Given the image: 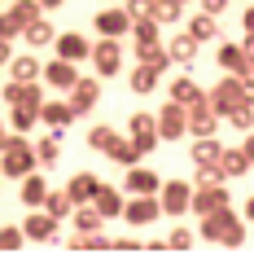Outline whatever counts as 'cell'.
Masks as SVG:
<instances>
[{"instance_id": "1", "label": "cell", "mask_w": 254, "mask_h": 259, "mask_svg": "<svg viewBox=\"0 0 254 259\" xmlns=\"http://www.w3.org/2000/svg\"><path fill=\"white\" fill-rule=\"evenodd\" d=\"M0 171L9 180H22L27 171H35V150H31L27 132H5V141H0Z\"/></svg>"}, {"instance_id": "2", "label": "cell", "mask_w": 254, "mask_h": 259, "mask_svg": "<svg viewBox=\"0 0 254 259\" xmlns=\"http://www.w3.org/2000/svg\"><path fill=\"white\" fill-rule=\"evenodd\" d=\"M206 101H211V106H215V114L224 119L228 110H237L241 101H250V83H245V79H237V75H228V79H219V83L211 88V93H206Z\"/></svg>"}, {"instance_id": "3", "label": "cell", "mask_w": 254, "mask_h": 259, "mask_svg": "<svg viewBox=\"0 0 254 259\" xmlns=\"http://www.w3.org/2000/svg\"><path fill=\"white\" fill-rule=\"evenodd\" d=\"M88 57H92V66H96L101 79H114V75L123 70V44L114 40V35H101V44H92Z\"/></svg>"}, {"instance_id": "4", "label": "cell", "mask_w": 254, "mask_h": 259, "mask_svg": "<svg viewBox=\"0 0 254 259\" xmlns=\"http://www.w3.org/2000/svg\"><path fill=\"white\" fill-rule=\"evenodd\" d=\"M219 66L228 70V75H237V79H245L250 83L254 79V62H250V49L245 44H232V40H219Z\"/></svg>"}, {"instance_id": "5", "label": "cell", "mask_w": 254, "mask_h": 259, "mask_svg": "<svg viewBox=\"0 0 254 259\" xmlns=\"http://www.w3.org/2000/svg\"><path fill=\"white\" fill-rule=\"evenodd\" d=\"M132 229H145V224H154V220L162 215V206H158V198L154 193H132V202L123 198V211H119Z\"/></svg>"}, {"instance_id": "6", "label": "cell", "mask_w": 254, "mask_h": 259, "mask_svg": "<svg viewBox=\"0 0 254 259\" xmlns=\"http://www.w3.org/2000/svg\"><path fill=\"white\" fill-rule=\"evenodd\" d=\"M158 206H162V215H184L188 211V198H193V185L188 180H167V185H158Z\"/></svg>"}, {"instance_id": "7", "label": "cell", "mask_w": 254, "mask_h": 259, "mask_svg": "<svg viewBox=\"0 0 254 259\" xmlns=\"http://www.w3.org/2000/svg\"><path fill=\"white\" fill-rule=\"evenodd\" d=\"M66 93H70V97H66L70 114H75V119H83V114H92L96 101H101V83H96V79H75Z\"/></svg>"}, {"instance_id": "8", "label": "cell", "mask_w": 254, "mask_h": 259, "mask_svg": "<svg viewBox=\"0 0 254 259\" xmlns=\"http://www.w3.org/2000/svg\"><path fill=\"white\" fill-rule=\"evenodd\" d=\"M127 141L136 145V154L145 158V154H154V145H158V127H154V114H132L127 119Z\"/></svg>"}, {"instance_id": "9", "label": "cell", "mask_w": 254, "mask_h": 259, "mask_svg": "<svg viewBox=\"0 0 254 259\" xmlns=\"http://www.w3.org/2000/svg\"><path fill=\"white\" fill-rule=\"evenodd\" d=\"M22 237L27 242H53L57 237V220L44 211V206H31V215L22 220Z\"/></svg>"}, {"instance_id": "10", "label": "cell", "mask_w": 254, "mask_h": 259, "mask_svg": "<svg viewBox=\"0 0 254 259\" xmlns=\"http://www.w3.org/2000/svg\"><path fill=\"white\" fill-rule=\"evenodd\" d=\"M154 127H158V141H180L184 137V106L167 101V106L154 114Z\"/></svg>"}, {"instance_id": "11", "label": "cell", "mask_w": 254, "mask_h": 259, "mask_svg": "<svg viewBox=\"0 0 254 259\" xmlns=\"http://www.w3.org/2000/svg\"><path fill=\"white\" fill-rule=\"evenodd\" d=\"M250 163H254V154L245 150V145H237V150H219L215 171H219L224 180H237V176H245V171H250Z\"/></svg>"}, {"instance_id": "12", "label": "cell", "mask_w": 254, "mask_h": 259, "mask_svg": "<svg viewBox=\"0 0 254 259\" xmlns=\"http://www.w3.org/2000/svg\"><path fill=\"white\" fill-rule=\"evenodd\" d=\"M5 106H27V110H35V114H40V106H44V88L35 79L31 83H5Z\"/></svg>"}, {"instance_id": "13", "label": "cell", "mask_w": 254, "mask_h": 259, "mask_svg": "<svg viewBox=\"0 0 254 259\" xmlns=\"http://www.w3.org/2000/svg\"><path fill=\"white\" fill-rule=\"evenodd\" d=\"M215 206H228V189H224V180H219V185H193V198H188V211H197V215H206V211H215Z\"/></svg>"}, {"instance_id": "14", "label": "cell", "mask_w": 254, "mask_h": 259, "mask_svg": "<svg viewBox=\"0 0 254 259\" xmlns=\"http://www.w3.org/2000/svg\"><path fill=\"white\" fill-rule=\"evenodd\" d=\"M40 79L48 83V88H62V93H66L70 83L79 79V70H75V62H66V57H53L48 66H40Z\"/></svg>"}, {"instance_id": "15", "label": "cell", "mask_w": 254, "mask_h": 259, "mask_svg": "<svg viewBox=\"0 0 254 259\" xmlns=\"http://www.w3.org/2000/svg\"><path fill=\"white\" fill-rule=\"evenodd\" d=\"M53 49H57V57H66V62H83L92 44L83 40L79 31H62V35H53Z\"/></svg>"}, {"instance_id": "16", "label": "cell", "mask_w": 254, "mask_h": 259, "mask_svg": "<svg viewBox=\"0 0 254 259\" xmlns=\"http://www.w3.org/2000/svg\"><path fill=\"white\" fill-rule=\"evenodd\" d=\"M127 27H132V18L123 14V9H114V5L96 14V31H101V35H114V40H123V35H127Z\"/></svg>"}, {"instance_id": "17", "label": "cell", "mask_w": 254, "mask_h": 259, "mask_svg": "<svg viewBox=\"0 0 254 259\" xmlns=\"http://www.w3.org/2000/svg\"><path fill=\"white\" fill-rule=\"evenodd\" d=\"M158 185H162V180H158V171H149V167H127V180H123V189H127V193H158Z\"/></svg>"}, {"instance_id": "18", "label": "cell", "mask_w": 254, "mask_h": 259, "mask_svg": "<svg viewBox=\"0 0 254 259\" xmlns=\"http://www.w3.org/2000/svg\"><path fill=\"white\" fill-rule=\"evenodd\" d=\"M232 220H237V215H232L228 206H215V211H206V215H201V229H197V233L206 237V242H219V233H224Z\"/></svg>"}, {"instance_id": "19", "label": "cell", "mask_w": 254, "mask_h": 259, "mask_svg": "<svg viewBox=\"0 0 254 259\" xmlns=\"http://www.w3.org/2000/svg\"><path fill=\"white\" fill-rule=\"evenodd\" d=\"M110 158V163H123V167H132V163H140V154H136V145L127 137H119V132H114V137H110V145L106 150H101Z\"/></svg>"}, {"instance_id": "20", "label": "cell", "mask_w": 254, "mask_h": 259, "mask_svg": "<svg viewBox=\"0 0 254 259\" xmlns=\"http://www.w3.org/2000/svg\"><path fill=\"white\" fill-rule=\"evenodd\" d=\"M53 35H57V31H53V22H48V18H31V22H27V27H22V40H27L31 44V49H44V44H53Z\"/></svg>"}, {"instance_id": "21", "label": "cell", "mask_w": 254, "mask_h": 259, "mask_svg": "<svg viewBox=\"0 0 254 259\" xmlns=\"http://www.w3.org/2000/svg\"><path fill=\"white\" fill-rule=\"evenodd\" d=\"M96 185H101V180H96L92 171H79V176H70V185H66V198H70L75 206H79V202H92Z\"/></svg>"}, {"instance_id": "22", "label": "cell", "mask_w": 254, "mask_h": 259, "mask_svg": "<svg viewBox=\"0 0 254 259\" xmlns=\"http://www.w3.org/2000/svg\"><path fill=\"white\" fill-rule=\"evenodd\" d=\"M92 206L101 211V220H114L123 211V193L119 189H110V185H96V193H92Z\"/></svg>"}, {"instance_id": "23", "label": "cell", "mask_w": 254, "mask_h": 259, "mask_svg": "<svg viewBox=\"0 0 254 259\" xmlns=\"http://www.w3.org/2000/svg\"><path fill=\"white\" fill-rule=\"evenodd\" d=\"M136 57H140V66H149L154 75H167V70H171V57H167L162 44H145V49H136Z\"/></svg>"}, {"instance_id": "24", "label": "cell", "mask_w": 254, "mask_h": 259, "mask_svg": "<svg viewBox=\"0 0 254 259\" xmlns=\"http://www.w3.org/2000/svg\"><path fill=\"white\" fill-rule=\"evenodd\" d=\"M167 57H171V62H180V66H188V62L197 57V40H193L188 31H180V35L167 44Z\"/></svg>"}, {"instance_id": "25", "label": "cell", "mask_w": 254, "mask_h": 259, "mask_svg": "<svg viewBox=\"0 0 254 259\" xmlns=\"http://www.w3.org/2000/svg\"><path fill=\"white\" fill-rule=\"evenodd\" d=\"M188 35H193L197 44L219 40V18H215V14H193V22H188Z\"/></svg>"}, {"instance_id": "26", "label": "cell", "mask_w": 254, "mask_h": 259, "mask_svg": "<svg viewBox=\"0 0 254 259\" xmlns=\"http://www.w3.org/2000/svg\"><path fill=\"white\" fill-rule=\"evenodd\" d=\"M40 119L48 123L53 132H62V127H66V123L75 119V114H70V106H66V101H48V97H44V106H40Z\"/></svg>"}, {"instance_id": "27", "label": "cell", "mask_w": 254, "mask_h": 259, "mask_svg": "<svg viewBox=\"0 0 254 259\" xmlns=\"http://www.w3.org/2000/svg\"><path fill=\"white\" fill-rule=\"evenodd\" d=\"M219 150H224V145H219L215 137H193V154H188V158H193L197 167H215Z\"/></svg>"}, {"instance_id": "28", "label": "cell", "mask_w": 254, "mask_h": 259, "mask_svg": "<svg viewBox=\"0 0 254 259\" xmlns=\"http://www.w3.org/2000/svg\"><path fill=\"white\" fill-rule=\"evenodd\" d=\"M44 193H48V180H44L40 171H27V176H22V202H27V206H40Z\"/></svg>"}, {"instance_id": "29", "label": "cell", "mask_w": 254, "mask_h": 259, "mask_svg": "<svg viewBox=\"0 0 254 259\" xmlns=\"http://www.w3.org/2000/svg\"><path fill=\"white\" fill-rule=\"evenodd\" d=\"M127 35L136 40V49H145V44H158V22H154V18H132Z\"/></svg>"}, {"instance_id": "30", "label": "cell", "mask_w": 254, "mask_h": 259, "mask_svg": "<svg viewBox=\"0 0 254 259\" xmlns=\"http://www.w3.org/2000/svg\"><path fill=\"white\" fill-rule=\"evenodd\" d=\"M44 211H48V215H53L57 220V224H62V220H66L70 215V206H75V202H70V198H66V189H48V193H44Z\"/></svg>"}, {"instance_id": "31", "label": "cell", "mask_w": 254, "mask_h": 259, "mask_svg": "<svg viewBox=\"0 0 254 259\" xmlns=\"http://www.w3.org/2000/svg\"><path fill=\"white\" fill-rule=\"evenodd\" d=\"M31 150H35V167H53L57 158H62V141H57V132H53V137H44L40 145H31Z\"/></svg>"}, {"instance_id": "32", "label": "cell", "mask_w": 254, "mask_h": 259, "mask_svg": "<svg viewBox=\"0 0 254 259\" xmlns=\"http://www.w3.org/2000/svg\"><path fill=\"white\" fill-rule=\"evenodd\" d=\"M197 97H201V88L188 79V75H180V79L171 83V101H175V106H193Z\"/></svg>"}, {"instance_id": "33", "label": "cell", "mask_w": 254, "mask_h": 259, "mask_svg": "<svg viewBox=\"0 0 254 259\" xmlns=\"http://www.w3.org/2000/svg\"><path fill=\"white\" fill-rule=\"evenodd\" d=\"M9 70H14V79H18V83L40 79V62H35V57H9Z\"/></svg>"}, {"instance_id": "34", "label": "cell", "mask_w": 254, "mask_h": 259, "mask_svg": "<svg viewBox=\"0 0 254 259\" xmlns=\"http://www.w3.org/2000/svg\"><path fill=\"white\" fill-rule=\"evenodd\" d=\"M127 88H132V93H140V97H149L154 88H158V75H154L149 66H136V70H132V83H127Z\"/></svg>"}, {"instance_id": "35", "label": "cell", "mask_w": 254, "mask_h": 259, "mask_svg": "<svg viewBox=\"0 0 254 259\" xmlns=\"http://www.w3.org/2000/svg\"><path fill=\"white\" fill-rule=\"evenodd\" d=\"M180 9H184L180 0H154V5H149V18H154V22H175Z\"/></svg>"}, {"instance_id": "36", "label": "cell", "mask_w": 254, "mask_h": 259, "mask_svg": "<svg viewBox=\"0 0 254 259\" xmlns=\"http://www.w3.org/2000/svg\"><path fill=\"white\" fill-rule=\"evenodd\" d=\"M224 119L232 123V127H237V132H250V127H254V106H250V101H241L237 110H228Z\"/></svg>"}, {"instance_id": "37", "label": "cell", "mask_w": 254, "mask_h": 259, "mask_svg": "<svg viewBox=\"0 0 254 259\" xmlns=\"http://www.w3.org/2000/svg\"><path fill=\"white\" fill-rule=\"evenodd\" d=\"M9 110H14V114H9V127H14V132H31V127L40 123V114L27 110V106H9Z\"/></svg>"}, {"instance_id": "38", "label": "cell", "mask_w": 254, "mask_h": 259, "mask_svg": "<svg viewBox=\"0 0 254 259\" xmlns=\"http://www.w3.org/2000/svg\"><path fill=\"white\" fill-rule=\"evenodd\" d=\"M9 14L18 18V27H27L31 18H40L44 9H40V5H35V0H18V5H14V9H9Z\"/></svg>"}, {"instance_id": "39", "label": "cell", "mask_w": 254, "mask_h": 259, "mask_svg": "<svg viewBox=\"0 0 254 259\" xmlns=\"http://www.w3.org/2000/svg\"><path fill=\"white\" fill-rule=\"evenodd\" d=\"M241 242H245V224H241V220H232V224L219 233V246H241Z\"/></svg>"}, {"instance_id": "40", "label": "cell", "mask_w": 254, "mask_h": 259, "mask_svg": "<svg viewBox=\"0 0 254 259\" xmlns=\"http://www.w3.org/2000/svg\"><path fill=\"white\" fill-rule=\"evenodd\" d=\"M22 242H27L22 229H14V224H5V229H0V250H18Z\"/></svg>"}, {"instance_id": "41", "label": "cell", "mask_w": 254, "mask_h": 259, "mask_svg": "<svg viewBox=\"0 0 254 259\" xmlns=\"http://www.w3.org/2000/svg\"><path fill=\"white\" fill-rule=\"evenodd\" d=\"M110 137H114V132H110L106 123H101V127H92V132H88V145H92V150L101 154V150H106V145H110Z\"/></svg>"}, {"instance_id": "42", "label": "cell", "mask_w": 254, "mask_h": 259, "mask_svg": "<svg viewBox=\"0 0 254 259\" xmlns=\"http://www.w3.org/2000/svg\"><path fill=\"white\" fill-rule=\"evenodd\" d=\"M14 35H22L18 18H14V14H0V40H14Z\"/></svg>"}, {"instance_id": "43", "label": "cell", "mask_w": 254, "mask_h": 259, "mask_svg": "<svg viewBox=\"0 0 254 259\" xmlns=\"http://www.w3.org/2000/svg\"><path fill=\"white\" fill-rule=\"evenodd\" d=\"M149 5L154 0H123V14L127 18H149Z\"/></svg>"}, {"instance_id": "44", "label": "cell", "mask_w": 254, "mask_h": 259, "mask_svg": "<svg viewBox=\"0 0 254 259\" xmlns=\"http://www.w3.org/2000/svg\"><path fill=\"white\" fill-rule=\"evenodd\" d=\"M167 246H175V250H188V246H193V233H188V229H171Z\"/></svg>"}, {"instance_id": "45", "label": "cell", "mask_w": 254, "mask_h": 259, "mask_svg": "<svg viewBox=\"0 0 254 259\" xmlns=\"http://www.w3.org/2000/svg\"><path fill=\"white\" fill-rule=\"evenodd\" d=\"M219 171H215V167H197V180H193V185H219Z\"/></svg>"}, {"instance_id": "46", "label": "cell", "mask_w": 254, "mask_h": 259, "mask_svg": "<svg viewBox=\"0 0 254 259\" xmlns=\"http://www.w3.org/2000/svg\"><path fill=\"white\" fill-rule=\"evenodd\" d=\"M224 9H228V0H201V14H215V18H219Z\"/></svg>"}, {"instance_id": "47", "label": "cell", "mask_w": 254, "mask_h": 259, "mask_svg": "<svg viewBox=\"0 0 254 259\" xmlns=\"http://www.w3.org/2000/svg\"><path fill=\"white\" fill-rule=\"evenodd\" d=\"M35 5H40L44 14H48V9H62V5H66V0H35Z\"/></svg>"}, {"instance_id": "48", "label": "cell", "mask_w": 254, "mask_h": 259, "mask_svg": "<svg viewBox=\"0 0 254 259\" xmlns=\"http://www.w3.org/2000/svg\"><path fill=\"white\" fill-rule=\"evenodd\" d=\"M9 57H14V49H9V40H0V66H5Z\"/></svg>"}, {"instance_id": "49", "label": "cell", "mask_w": 254, "mask_h": 259, "mask_svg": "<svg viewBox=\"0 0 254 259\" xmlns=\"http://www.w3.org/2000/svg\"><path fill=\"white\" fill-rule=\"evenodd\" d=\"M0 141H5V123H0Z\"/></svg>"}, {"instance_id": "50", "label": "cell", "mask_w": 254, "mask_h": 259, "mask_svg": "<svg viewBox=\"0 0 254 259\" xmlns=\"http://www.w3.org/2000/svg\"><path fill=\"white\" fill-rule=\"evenodd\" d=\"M180 5H188V0H180Z\"/></svg>"}]
</instances>
